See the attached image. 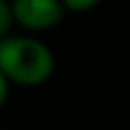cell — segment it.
I'll use <instances>...</instances> for the list:
<instances>
[{"instance_id":"obj_1","label":"cell","mask_w":130,"mask_h":130,"mask_svg":"<svg viewBox=\"0 0 130 130\" xmlns=\"http://www.w3.org/2000/svg\"><path fill=\"white\" fill-rule=\"evenodd\" d=\"M0 72L9 85L39 87L54 74V54L39 39L9 32L0 37Z\"/></svg>"},{"instance_id":"obj_4","label":"cell","mask_w":130,"mask_h":130,"mask_svg":"<svg viewBox=\"0 0 130 130\" xmlns=\"http://www.w3.org/2000/svg\"><path fill=\"white\" fill-rule=\"evenodd\" d=\"M65 7V11H72V13H87V11L95 9L102 0H61Z\"/></svg>"},{"instance_id":"obj_2","label":"cell","mask_w":130,"mask_h":130,"mask_svg":"<svg viewBox=\"0 0 130 130\" xmlns=\"http://www.w3.org/2000/svg\"><path fill=\"white\" fill-rule=\"evenodd\" d=\"M11 11L15 24L28 32L50 30L65 18V7L61 0H11Z\"/></svg>"},{"instance_id":"obj_5","label":"cell","mask_w":130,"mask_h":130,"mask_svg":"<svg viewBox=\"0 0 130 130\" xmlns=\"http://www.w3.org/2000/svg\"><path fill=\"white\" fill-rule=\"evenodd\" d=\"M7 98H9V80L2 76V72H0V108L5 106Z\"/></svg>"},{"instance_id":"obj_3","label":"cell","mask_w":130,"mask_h":130,"mask_svg":"<svg viewBox=\"0 0 130 130\" xmlns=\"http://www.w3.org/2000/svg\"><path fill=\"white\" fill-rule=\"evenodd\" d=\"M15 26L13 11H11V0H0V37L9 35Z\"/></svg>"}]
</instances>
